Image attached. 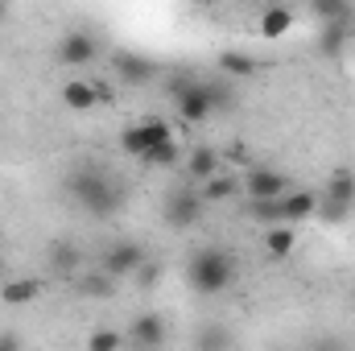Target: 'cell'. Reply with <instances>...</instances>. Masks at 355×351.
<instances>
[{
	"label": "cell",
	"mask_w": 355,
	"mask_h": 351,
	"mask_svg": "<svg viewBox=\"0 0 355 351\" xmlns=\"http://www.w3.org/2000/svg\"><path fill=\"white\" fill-rule=\"evenodd\" d=\"M62 194H67L79 211H87V215H99V219H103V215H116V211L124 207L128 186H124L116 174H107L103 166H79V170L67 174Z\"/></svg>",
	"instance_id": "6da1fadb"
},
{
	"label": "cell",
	"mask_w": 355,
	"mask_h": 351,
	"mask_svg": "<svg viewBox=\"0 0 355 351\" xmlns=\"http://www.w3.org/2000/svg\"><path fill=\"white\" fill-rule=\"evenodd\" d=\"M236 257H232V248H223V244H207V248H198L190 264H186V281H190V289L194 293H223L232 281H236Z\"/></svg>",
	"instance_id": "7a4b0ae2"
},
{
	"label": "cell",
	"mask_w": 355,
	"mask_h": 351,
	"mask_svg": "<svg viewBox=\"0 0 355 351\" xmlns=\"http://www.w3.org/2000/svg\"><path fill=\"white\" fill-rule=\"evenodd\" d=\"M202 211H207V198H202L198 186H170L166 198H162V219H166V228H174V232L198 228V223H202Z\"/></svg>",
	"instance_id": "3957f363"
},
{
	"label": "cell",
	"mask_w": 355,
	"mask_h": 351,
	"mask_svg": "<svg viewBox=\"0 0 355 351\" xmlns=\"http://www.w3.org/2000/svg\"><path fill=\"white\" fill-rule=\"evenodd\" d=\"M170 99L178 108V120L186 124H202L215 116V103H211V83L207 79H178L170 87Z\"/></svg>",
	"instance_id": "277c9868"
},
{
	"label": "cell",
	"mask_w": 355,
	"mask_h": 351,
	"mask_svg": "<svg viewBox=\"0 0 355 351\" xmlns=\"http://www.w3.org/2000/svg\"><path fill=\"white\" fill-rule=\"evenodd\" d=\"M145 261H149L145 244H137V240H116V244L99 257V268H103V273H112V277L120 281V277H132Z\"/></svg>",
	"instance_id": "5b68a950"
},
{
	"label": "cell",
	"mask_w": 355,
	"mask_h": 351,
	"mask_svg": "<svg viewBox=\"0 0 355 351\" xmlns=\"http://www.w3.org/2000/svg\"><path fill=\"white\" fill-rule=\"evenodd\" d=\"M240 190H244V198H281L289 190V174H281L272 166H252L240 178Z\"/></svg>",
	"instance_id": "8992f818"
},
{
	"label": "cell",
	"mask_w": 355,
	"mask_h": 351,
	"mask_svg": "<svg viewBox=\"0 0 355 351\" xmlns=\"http://www.w3.org/2000/svg\"><path fill=\"white\" fill-rule=\"evenodd\" d=\"M99 58V42L91 29H71L62 42H58V62L62 67H87Z\"/></svg>",
	"instance_id": "52a82bcc"
},
{
	"label": "cell",
	"mask_w": 355,
	"mask_h": 351,
	"mask_svg": "<svg viewBox=\"0 0 355 351\" xmlns=\"http://www.w3.org/2000/svg\"><path fill=\"white\" fill-rule=\"evenodd\" d=\"M112 71H116V79L128 83V87H145L149 79H157V67H153L145 54H132V50H116V54H112Z\"/></svg>",
	"instance_id": "ba28073f"
},
{
	"label": "cell",
	"mask_w": 355,
	"mask_h": 351,
	"mask_svg": "<svg viewBox=\"0 0 355 351\" xmlns=\"http://www.w3.org/2000/svg\"><path fill=\"white\" fill-rule=\"evenodd\" d=\"M352 29H355V17H335V21H322V33H318V54L322 58H339L352 42Z\"/></svg>",
	"instance_id": "9c48e42d"
},
{
	"label": "cell",
	"mask_w": 355,
	"mask_h": 351,
	"mask_svg": "<svg viewBox=\"0 0 355 351\" xmlns=\"http://www.w3.org/2000/svg\"><path fill=\"white\" fill-rule=\"evenodd\" d=\"M124 339H128L132 348H145V351L162 348V343H166V323H162V314H137Z\"/></svg>",
	"instance_id": "30bf717a"
},
{
	"label": "cell",
	"mask_w": 355,
	"mask_h": 351,
	"mask_svg": "<svg viewBox=\"0 0 355 351\" xmlns=\"http://www.w3.org/2000/svg\"><path fill=\"white\" fill-rule=\"evenodd\" d=\"M314 211H318V190H285V194H281V215H285V223L314 219Z\"/></svg>",
	"instance_id": "8fae6325"
},
{
	"label": "cell",
	"mask_w": 355,
	"mask_h": 351,
	"mask_svg": "<svg viewBox=\"0 0 355 351\" xmlns=\"http://www.w3.org/2000/svg\"><path fill=\"white\" fill-rule=\"evenodd\" d=\"M215 170H223V153H219V149L198 145V149L186 153V174H190V182H207Z\"/></svg>",
	"instance_id": "7c38bea8"
},
{
	"label": "cell",
	"mask_w": 355,
	"mask_h": 351,
	"mask_svg": "<svg viewBox=\"0 0 355 351\" xmlns=\"http://www.w3.org/2000/svg\"><path fill=\"white\" fill-rule=\"evenodd\" d=\"M198 190H202V198H207V203H227V198H236V194H240V174L215 170L207 182H198Z\"/></svg>",
	"instance_id": "4fadbf2b"
},
{
	"label": "cell",
	"mask_w": 355,
	"mask_h": 351,
	"mask_svg": "<svg viewBox=\"0 0 355 351\" xmlns=\"http://www.w3.org/2000/svg\"><path fill=\"white\" fill-rule=\"evenodd\" d=\"M293 29V8H285V4H272L261 12V37L268 42H277V37H285Z\"/></svg>",
	"instance_id": "5bb4252c"
},
{
	"label": "cell",
	"mask_w": 355,
	"mask_h": 351,
	"mask_svg": "<svg viewBox=\"0 0 355 351\" xmlns=\"http://www.w3.org/2000/svg\"><path fill=\"white\" fill-rule=\"evenodd\" d=\"M37 293H42V281H37V277H17V281H8V285L0 289V302H4V306H29Z\"/></svg>",
	"instance_id": "9a60e30c"
},
{
	"label": "cell",
	"mask_w": 355,
	"mask_h": 351,
	"mask_svg": "<svg viewBox=\"0 0 355 351\" xmlns=\"http://www.w3.org/2000/svg\"><path fill=\"white\" fill-rule=\"evenodd\" d=\"M75 293H79V298H112V293H116V277L103 273V268H99V273H87V277L75 273Z\"/></svg>",
	"instance_id": "2e32d148"
},
{
	"label": "cell",
	"mask_w": 355,
	"mask_h": 351,
	"mask_svg": "<svg viewBox=\"0 0 355 351\" xmlns=\"http://www.w3.org/2000/svg\"><path fill=\"white\" fill-rule=\"evenodd\" d=\"M62 103L71 108V112H91L99 99H95V83L87 79H71V83H62Z\"/></svg>",
	"instance_id": "e0dca14e"
},
{
	"label": "cell",
	"mask_w": 355,
	"mask_h": 351,
	"mask_svg": "<svg viewBox=\"0 0 355 351\" xmlns=\"http://www.w3.org/2000/svg\"><path fill=\"white\" fill-rule=\"evenodd\" d=\"M293 244H297V236H293V228L289 223H272L265 236V252L272 261H285L289 252H293Z\"/></svg>",
	"instance_id": "ac0fdd59"
},
{
	"label": "cell",
	"mask_w": 355,
	"mask_h": 351,
	"mask_svg": "<svg viewBox=\"0 0 355 351\" xmlns=\"http://www.w3.org/2000/svg\"><path fill=\"white\" fill-rule=\"evenodd\" d=\"M322 198H335V203H347L355 207V174L352 170H335L322 186Z\"/></svg>",
	"instance_id": "d6986e66"
},
{
	"label": "cell",
	"mask_w": 355,
	"mask_h": 351,
	"mask_svg": "<svg viewBox=\"0 0 355 351\" xmlns=\"http://www.w3.org/2000/svg\"><path fill=\"white\" fill-rule=\"evenodd\" d=\"M219 71H223L227 79H252V75H257V58H248V54H240V50H223V54H219Z\"/></svg>",
	"instance_id": "ffe728a7"
},
{
	"label": "cell",
	"mask_w": 355,
	"mask_h": 351,
	"mask_svg": "<svg viewBox=\"0 0 355 351\" xmlns=\"http://www.w3.org/2000/svg\"><path fill=\"white\" fill-rule=\"evenodd\" d=\"M178 157H182V145H178L174 137H170V141L153 145V149H149V153H145L141 162H145V166H157V170H174V166H178Z\"/></svg>",
	"instance_id": "44dd1931"
},
{
	"label": "cell",
	"mask_w": 355,
	"mask_h": 351,
	"mask_svg": "<svg viewBox=\"0 0 355 351\" xmlns=\"http://www.w3.org/2000/svg\"><path fill=\"white\" fill-rule=\"evenodd\" d=\"M248 219H257V223H285V215H281V198H248Z\"/></svg>",
	"instance_id": "7402d4cb"
},
{
	"label": "cell",
	"mask_w": 355,
	"mask_h": 351,
	"mask_svg": "<svg viewBox=\"0 0 355 351\" xmlns=\"http://www.w3.org/2000/svg\"><path fill=\"white\" fill-rule=\"evenodd\" d=\"M149 149H153V141L145 137V128H141V124H132V128H124V132H120V153H128V157H137V162H141Z\"/></svg>",
	"instance_id": "603a6c76"
},
{
	"label": "cell",
	"mask_w": 355,
	"mask_h": 351,
	"mask_svg": "<svg viewBox=\"0 0 355 351\" xmlns=\"http://www.w3.org/2000/svg\"><path fill=\"white\" fill-rule=\"evenodd\" d=\"M50 264H54V273H79L83 252H79L75 244H58V248H54V257H50Z\"/></svg>",
	"instance_id": "cb8c5ba5"
},
{
	"label": "cell",
	"mask_w": 355,
	"mask_h": 351,
	"mask_svg": "<svg viewBox=\"0 0 355 351\" xmlns=\"http://www.w3.org/2000/svg\"><path fill=\"white\" fill-rule=\"evenodd\" d=\"M306 4H310V12L318 21H335V17H347L352 12V0H306Z\"/></svg>",
	"instance_id": "d4e9b609"
},
{
	"label": "cell",
	"mask_w": 355,
	"mask_h": 351,
	"mask_svg": "<svg viewBox=\"0 0 355 351\" xmlns=\"http://www.w3.org/2000/svg\"><path fill=\"white\" fill-rule=\"evenodd\" d=\"M322 223H343L347 215H352V207L347 203H335V198H322V190H318V211H314Z\"/></svg>",
	"instance_id": "484cf974"
},
{
	"label": "cell",
	"mask_w": 355,
	"mask_h": 351,
	"mask_svg": "<svg viewBox=\"0 0 355 351\" xmlns=\"http://www.w3.org/2000/svg\"><path fill=\"white\" fill-rule=\"evenodd\" d=\"M128 339L120 335V331H95L87 339V351H116V348H124Z\"/></svg>",
	"instance_id": "4316f807"
},
{
	"label": "cell",
	"mask_w": 355,
	"mask_h": 351,
	"mask_svg": "<svg viewBox=\"0 0 355 351\" xmlns=\"http://www.w3.org/2000/svg\"><path fill=\"white\" fill-rule=\"evenodd\" d=\"M141 128H145V137H149L153 145H162V141H170V137H174V132H170V124H166L162 116H145V120H141Z\"/></svg>",
	"instance_id": "83f0119b"
},
{
	"label": "cell",
	"mask_w": 355,
	"mask_h": 351,
	"mask_svg": "<svg viewBox=\"0 0 355 351\" xmlns=\"http://www.w3.org/2000/svg\"><path fill=\"white\" fill-rule=\"evenodd\" d=\"M194 343H198V348H232V335L219 331V327H202V331L194 335Z\"/></svg>",
	"instance_id": "f1b7e54d"
},
{
	"label": "cell",
	"mask_w": 355,
	"mask_h": 351,
	"mask_svg": "<svg viewBox=\"0 0 355 351\" xmlns=\"http://www.w3.org/2000/svg\"><path fill=\"white\" fill-rule=\"evenodd\" d=\"M137 277H141V285H145V289H153V285L162 281V268H157L153 261H145L141 268H137Z\"/></svg>",
	"instance_id": "f546056e"
},
{
	"label": "cell",
	"mask_w": 355,
	"mask_h": 351,
	"mask_svg": "<svg viewBox=\"0 0 355 351\" xmlns=\"http://www.w3.org/2000/svg\"><path fill=\"white\" fill-rule=\"evenodd\" d=\"M227 162H232V166H248V162H252L248 145H232V149H227Z\"/></svg>",
	"instance_id": "4dcf8cb0"
},
{
	"label": "cell",
	"mask_w": 355,
	"mask_h": 351,
	"mask_svg": "<svg viewBox=\"0 0 355 351\" xmlns=\"http://www.w3.org/2000/svg\"><path fill=\"white\" fill-rule=\"evenodd\" d=\"M95 99L99 103H116V87L112 83H95Z\"/></svg>",
	"instance_id": "1f68e13d"
},
{
	"label": "cell",
	"mask_w": 355,
	"mask_h": 351,
	"mask_svg": "<svg viewBox=\"0 0 355 351\" xmlns=\"http://www.w3.org/2000/svg\"><path fill=\"white\" fill-rule=\"evenodd\" d=\"M0 348H21V335H0Z\"/></svg>",
	"instance_id": "d6a6232c"
},
{
	"label": "cell",
	"mask_w": 355,
	"mask_h": 351,
	"mask_svg": "<svg viewBox=\"0 0 355 351\" xmlns=\"http://www.w3.org/2000/svg\"><path fill=\"white\" fill-rule=\"evenodd\" d=\"M4 17H8V0H0V21H4Z\"/></svg>",
	"instance_id": "836d02e7"
}]
</instances>
